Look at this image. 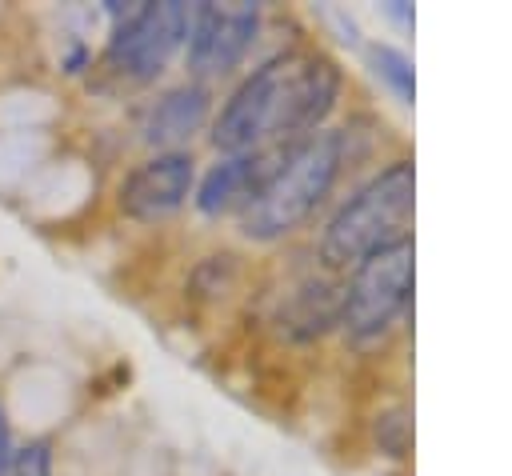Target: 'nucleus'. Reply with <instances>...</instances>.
<instances>
[{
  "label": "nucleus",
  "mask_w": 512,
  "mask_h": 476,
  "mask_svg": "<svg viewBox=\"0 0 512 476\" xmlns=\"http://www.w3.org/2000/svg\"><path fill=\"white\" fill-rule=\"evenodd\" d=\"M412 296V240L388 244L352 268L340 300V324L356 340H372L396 324Z\"/></svg>",
  "instance_id": "nucleus-4"
},
{
  "label": "nucleus",
  "mask_w": 512,
  "mask_h": 476,
  "mask_svg": "<svg viewBox=\"0 0 512 476\" xmlns=\"http://www.w3.org/2000/svg\"><path fill=\"white\" fill-rule=\"evenodd\" d=\"M368 64H372V72L408 104L412 100V88H416V80H412V64H408V56L404 52H396L392 44H372L368 48Z\"/></svg>",
  "instance_id": "nucleus-10"
},
{
  "label": "nucleus",
  "mask_w": 512,
  "mask_h": 476,
  "mask_svg": "<svg viewBox=\"0 0 512 476\" xmlns=\"http://www.w3.org/2000/svg\"><path fill=\"white\" fill-rule=\"evenodd\" d=\"M412 192H416V176L408 160H396L384 172H376L324 224L320 260L328 268H356L372 252L408 240L404 224L412 216Z\"/></svg>",
  "instance_id": "nucleus-3"
},
{
  "label": "nucleus",
  "mask_w": 512,
  "mask_h": 476,
  "mask_svg": "<svg viewBox=\"0 0 512 476\" xmlns=\"http://www.w3.org/2000/svg\"><path fill=\"white\" fill-rule=\"evenodd\" d=\"M0 476H12V444H8V424L0 412Z\"/></svg>",
  "instance_id": "nucleus-12"
},
{
  "label": "nucleus",
  "mask_w": 512,
  "mask_h": 476,
  "mask_svg": "<svg viewBox=\"0 0 512 476\" xmlns=\"http://www.w3.org/2000/svg\"><path fill=\"white\" fill-rule=\"evenodd\" d=\"M340 68L324 56L284 52L260 64L220 108L212 144L228 156L260 152L268 140L312 136L336 108Z\"/></svg>",
  "instance_id": "nucleus-1"
},
{
  "label": "nucleus",
  "mask_w": 512,
  "mask_h": 476,
  "mask_svg": "<svg viewBox=\"0 0 512 476\" xmlns=\"http://www.w3.org/2000/svg\"><path fill=\"white\" fill-rule=\"evenodd\" d=\"M260 28L256 4H196L188 8V68L220 76L244 60Z\"/></svg>",
  "instance_id": "nucleus-6"
},
{
  "label": "nucleus",
  "mask_w": 512,
  "mask_h": 476,
  "mask_svg": "<svg viewBox=\"0 0 512 476\" xmlns=\"http://www.w3.org/2000/svg\"><path fill=\"white\" fill-rule=\"evenodd\" d=\"M12 476H52L48 444H24L20 452H12Z\"/></svg>",
  "instance_id": "nucleus-11"
},
{
  "label": "nucleus",
  "mask_w": 512,
  "mask_h": 476,
  "mask_svg": "<svg viewBox=\"0 0 512 476\" xmlns=\"http://www.w3.org/2000/svg\"><path fill=\"white\" fill-rule=\"evenodd\" d=\"M196 184V168L188 152H156L140 168H132L120 184V208L132 220H160L172 216Z\"/></svg>",
  "instance_id": "nucleus-7"
},
{
  "label": "nucleus",
  "mask_w": 512,
  "mask_h": 476,
  "mask_svg": "<svg viewBox=\"0 0 512 476\" xmlns=\"http://www.w3.org/2000/svg\"><path fill=\"white\" fill-rule=\"evenodd\" d=\"M288 148H276V152H240V156H224L220 164L208 168V176L200 180L196 188V208L204 216H220L228 208H244L256 188L272 176V168L284 160Z\"/></svg>",
  "instance_id": "nucleus-8"
},
{
  "label": "nucleus",
  "mask_w": 512,
  "mask_h": 476,
  "mask_svg": "<svg viewBox=\"0 0 512 476\" xmlns=\"http://www.w3.org/2000/svg\"><path fill=\"white\" fill-rule=\"evenodd\" d=\"M188 40V4H140L128 20L116 24L108 40V64L132 80H152L164 72L172 52Z\"/></svg>",
  "instance_id": "nucleus-5"
},
{
  "label": "nucleus",
  "mask_w": 512,
  "mask_h": 476,
  "mask_svg": "<svg viewBox=\"0 0 512 476\" xmlns=\"http://www.w3.org/2000/svg\"><path fill=\"white\" fill-rule=\"evenodd\" d=\"M208 116V92L200 84H180L172 92H164L148 120H144V140L160 152H176L180 140H188Z\"/></svg>",
  "instance_id": "nucleus-9"
},
{
  "label": "nucleus",
  "mask_w": 512,
  "mask_h": 476,
  "mask_svg": "<svg viewBox=\"0 0 512 476\" xmlns=\"http://www.w3.org/2000/svg\"><path fill=\"white\" fill-rule=\"evenodd\" d=\"M344 164V132H312L288 144L284 160L240 208V224L252 240H280L296 232L332 192Z\"/></svg>",
  "instance_id": "nucleus-2"
}]
</instances>
